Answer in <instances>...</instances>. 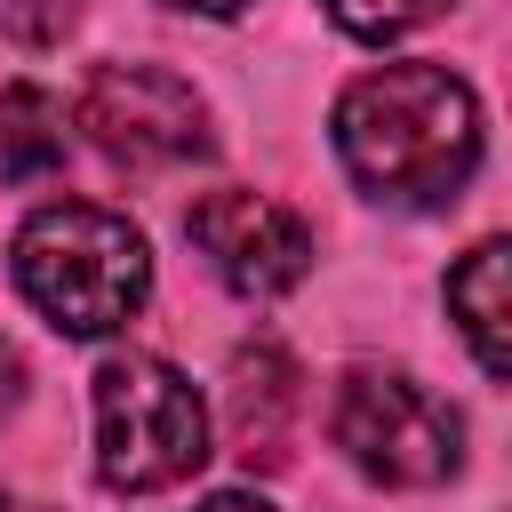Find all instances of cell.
Returning <instances> with one entry per match:
<instances>
[{
    "label": "cell",
    "instance_id": "obj_1",
    "mask_svg": "<svg viewBox=\"0 0 512 512\" xmlns=\"http://www.w3.org/2000/svg\"><path fill=\"white\" fill-rule=\"evenodd\" d=\"M336 160L384 208H440L480 168V104L448 64H384L336 96Z\"/></svg>",
    "mask_w": 512,
    "mask_h": 512
},
{
    "label": "cell",
    "instance_id": "obj_2",
    "mask_svg": "<svg viewBox=\"0 0 512 512\" xmlns=\"http://www.w3.org/2000/svg\"><path fill=\"white\" fill-rule=\"evenodd\" d=\"M16 288L64 336H112L152 296V248L128 216L96 200H56L16 232Z\"/></svg>",
    "mask_w": 512,
    "mask_h": 512
},
{
    "label": "cell",
    "instance_id": "obj_3",
    "mask_svg": "<svg viewBox=\"0 0 512 512\" xmlns=\"http://www.w3.org/2000/svg\"><path fill=\"white\" fill-rule=\"evenodd\" d=\"M208 464V408L192 376L152 352H112L96 368V480L112 496H160Z\"/></svg>",
    "mask_w": 512,
    "mask_h": 512
},
{
    "label": "cell",
    "instance_id": "obj_4",
    "mask_svg": "<svg viewBox=\"0 0 512 512\" xmlns=\"http://www.w3.org/2000/svg\"><path fill=\"white\" fill-rule=\"evenodd\" d=\"M328 432L376 488H440L464 464V416L400 368H352L328 400Z\"/></svg>",
    "mask_w": 512,
    "mask_h": 512
},
{
    "label": "cell",
    "instance_id": "obj_5",
    "mask_svg": "<svg viewBox=\"0 0 512 512\" xmlns=\"http://www.w3.org/2000/svg\"><path fill=\"white\" fill-rule=\"evenodd\" d=\"M72 120L120 168H184V160H208L216 144L200 88L168 64H96Z\"/></svg>",
    "mask_w": 512,
    "mask_h": 512
},
{
    "label": "cell",
    "instance_id": "obj_6",
    "mask_svg": "<svg viewBox=\"0 0 512 512\" xmlns=\"http://www.w3.org/2000/svg\"><path fill=\"white\" fill-rule=\"evenodd\" d=\"M184 232H192V248L208 256V272H216L232 296H248V304H272V296H288V288L312 272V232H304V216L280 208V200H264V192H240V184L200 192V200L184 208Z\"/></svg>",
    "mask_w": 512,
    "mask_h": 512
},
{
    "label": "cell",
    "instance_id": "obj_7",
    "mask_svg": "<svg viewBox=\"0 0 512 512\" xmlns=\"http://www.w3.org/2000/svg\"><path fill=\"white\" fill-rule=\"evenodd\" d=\"M448 312H456V336L472 344V360L512 384V232H496L448 264Z\"/></svg>",
    "mask_w": 512,
    "mask_h": 512
},
{
    "label": "cell",
    "instance_id": "obj_8",
    "mask_svg": "<svg viewBox=\"0 0 512 512\" xmlns=\"http://www.w3.org/2000/svg\"><path fill=\"white\" fill-rule=\"evenodd\" d=\"M288 408H296V368H288V352H280V344H248V352L232 360V440H240L248 464H256V456H264V464L280 456Z\"/></svg>",
    "mask_w": 512,
    "mask_h": 512
},
{
    "label": "cell",
    "instance_id": "obj_9",
    "mask_svg": "<svg viewBox=\"0 0 512 512\" xmlns=\"http://www.w3.org/2000/svg\"><path fill=\"white\" fill-rule=\"evenodd\" d=\"M72 144V112L32 88V80H0V184L16 176H48Z\"/></svg>",
    "mask_w": 512,
    "mask_h": 512
},
{
    "label": "cell",
    "instance_id": "obj_10",
    "mask_svg": "<svg viewBox=\"0 0 512 512\" xmlns=\"http://www.w3.org/2000/svg\"><path fill=\"white\" fill-rule=\"evenodd\" d=\"M320 8H328L336 32H352V40H400V32L432 24V16H448L456 0H320Z\"/></svg>",
    "mask_w": 512,
    "mask_h": 512
},
{
    "label": "cell",
    "instance_id": "obj_11",
    "mask_svg": "<svg viewBox=\"0 0 512 512\" xmlns=\"http://www.w3.org/2000/svg\"><path fill=\"white\" fill-rule=\"evenodd\" d=\"M16 400H24V360H16V344L0 336V416H8Z\"/></svg>",
    "mask_w": 512,
    "mask_h": 512
},
{
    "label": "cell",
    "instance_id": "obj_12",
    "mask_svg": "<svg viewBox=\"0 0 512 512\" xmlns=\"http://www.w3.org/2000/svg\"><path fill=\"white\" fill-rule=\"evenodd\" d=\"M192 512H272L264 496H240V488H224V496H208V504H192Z\"/></svg>",
    "mask_w": 512,
    "mask_h": 512
},
{
    "label": "cell",
    "instance_id": "obj_13",
    "mask_svg": "<svg viewBox=\"0 0 512 512\" xmlns=\"http://www.w3.org/2000/svg\"><path fill=\"white\" fill-rule=\"evenodd\" d=\"M168 8H192V16H240V8H256V0H168Z\"/></svg>",
    "mask_w": 512,
    "mask_h": 512
},
{
    "label": "cell",
    "instance_id": "obj_14",
    "mask_svg": "<svg viewBox=\"0 0 512 512\" xmlns=\"http://www.w3.org/2000/svg\"><path fill=\"white\" fill-rule=\"evenodd\" d=\"M0 512H48V504H32V496H16V488H0Z\"/></svg>",
    "mask_w": 512,
    "mask_h": 512
}]
</instances>
